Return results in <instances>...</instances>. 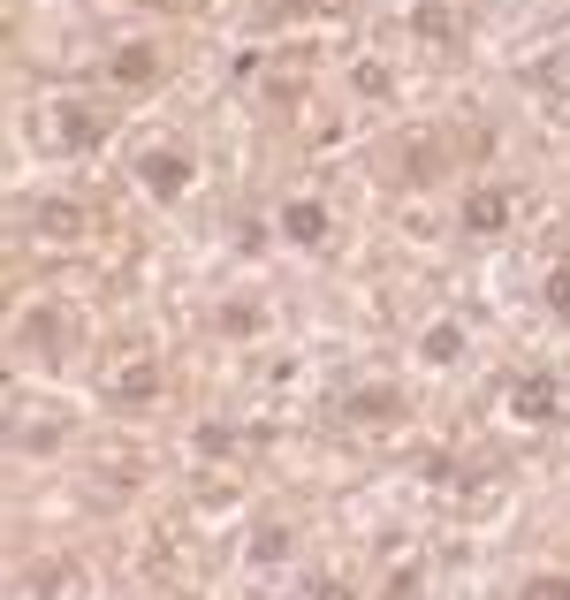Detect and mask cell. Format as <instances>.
Here are the masks:
<instances>
[{"label": "cell", "instance_id": "cell-1", "mask_svg": "<svg viewBox=\"0 0 570 600\" xmlns=\"http://www.w3.org/2000/svg\"><path fill=\"white\" fill-rule=\"evenodd\" d=\"M510 411H518L525 426H548V419L563 411V395H556V381H548V373H525V381L510 387Z\"/></svg>", "mask_w": 570, "mask_h": 600}, {"label": "cell", "instance_id": "cell-2", "mask_svg": "<svg viewBox=\"0 0 570 600\" xmlns=\"http://www.w3.org/2000/svg\"><path fill=\"white\" fill-rule=\"evenodd\" d=\"M137 175H145L153 198H183V190H190V160H183V153H145Z\"/></svg>", "mask_w": 570, "mask_h": 600}, {"label": "cell", "instance_id": "cell-3", "mask_svg": "<svg viewBox=\"0 0 570 600\" xmlns=\"http://www.w3.org/2000/svg\"><path fill=\"white\" fill-rule=\"evenodd\" d=\"M464 228H472V236L510 228V190H494V183H487V190H472V198H464Z\"/></svg>", "mask_w": 570, "mask_h": 600}, {"label": "cell", "instance_id": "cell-4", "mask_svg": "<svg viewBox=\"0 0 570 600\" xmlns=\"http://www.w3.org/2000/svg\"><path fill=\"white\" fill-rule=\"evenodd\" d=\"M282 236H289V244H320V236H327V206H312V198L282 206Z\"/></svg>", "mask_w": 570, "mask_h": 600}, {"label": "cell", "instance_id": "cell-5", "mask_svg": "<svg viewBox=\"0 0 570 600\" xmlns=\"http://www.w3.org/2000/svg\"><path fill=\"white\" fill-rule=\"evenodd\" d=\"M153 77H160V53L153 46H122L115 53V85H153Z\"/></svg>", "mask_w": 570, "mask_h": 600}, {"label": "cell", "instance_id": "cell-6", "mask_svg": "<svg viewBox=\"0 0 570 600\" xmlns=\"http://www.w3.org/2000/svg\"><path fill=\"white\" fill-rule=\"evenodd\" d=\"M351 419H403V395L395 387H365V395H351Z\"/></svg>", "mask_w": 570, "mask_h": 600}, {"label": "cell", "instance_id": "cell-7", "mask_svg": "<svg viewBox=\"0 0 570 600\" xmlns=\"http://www.w3.org/2000/svg\"><path fill=\"white\" fill-rule=\"evenodd\" d=\"M282 555H289V532H282V524L252 532V562H282Z\"/></svg>", "mask_w": 570, "mask_h": 600}, {"label": "cell", "instance_id": "cell-8", "mask_svg": "<svg viewBox=\"0 0 570 600\" xmlns=\"http://www.w3.org/2000/svg\"><path fill=\"white\" fill-rule=\"evenodd\" d=\"M456 350H464V327H426V357H434V365H449Z\"/></svg>", "mask_w": 570, "mask_h": 600}, {"label": "cell", "instance_id": "cell-9", "mask_svg": "<svg viewBox=\"0 0 570 600\" xmlns=\"http://www.w3.org/2000/svg\"><path fill=\"white\" fill-rule=\"evenodd\" d=\"M548 312H563V319H570V266L548 274Z\"/></svg>", "mask_w": 570, "mask_h": 600}, {"label": "cell", "instance_id": "cell-10", "mask_svg": "<svg viewBox=\"0 0 570 600\" xmlns=\"http://www.w3.org/2000/svg\"><path fill=\"white\" fill-rule=\"evenodd\" d=\"M525 600H570V578H532Z\"/></svg>", "mask_w": 570, "mask_h": 600}, {"label": "cell", "instance_id": "cell-11", "mask_svg": "<svg viewBox=\"0 0 570 600\" xmlns=\"http://www.w3.org/2000/svg\"><path fill=\"white\" fill-rule=\"evenodd\" d=\"M198 456H228V433H220V426H198Z\"/></svg>", "mask_w": 570, "mask_h": 600}]
</instances>
